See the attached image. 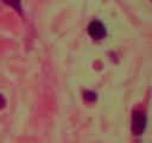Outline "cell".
Returning a JSON list of instances; mask_svg holds the SVG:
<instances>
[{
    "mask_svg": "<svg viewBox=\"0 0 152 143\" xmlns=\"http://www.w3.org/2000/svg\"><path fill=\"white\" fill-rule=\"evenodd\" d=\"M4 105H5V99H4V98H2V95L0 94V107H2Z\"/></svg>",
    "mask_w": 152,
    "mask_h": 143,
    "instance_id": "5",
    "label": "cell"
},
{
    "mask_svg": "<svg viewBox=\"0 0 152 143\" xmlns=\"http://www.w3.org/2000/svg\"><path fill=\"white\" fill-rule=\"evenodd\" d=\"M146 123H147L146 114L142 111H135L133 113V117H132V131H133V133L137 136H140L145 131Z\"/></svg>",
    "mask_w": 152,
    "mask_h": 143,
    "instance_id": "1",
    "label": "cell"
},
{
    "mask_svg": "<svg viewBox=\"0 0 152 143\" xmlns=\"http://www.w3.org/2000/svg\"><path fill=\"white\" fill-rule=\"evenodd\" d=\"M84 99L86 100H95L96 99V94L95 93H93V92H86L84 93Z\"/></svg>",
    "mask_w": 152,
    "mask_h": 143,
    "instance_id": "4",
    "label": "cell"
},
{
    "mask_svg": "<svg viewBox=\"0 0 152 143\" xmlns=\"http://www.w3.org/2000/svg\"><path fill=\"white\" fill-rule=\"evenodd\" d=\"M4 2H6L7 5L12 6L15 11L18 12H21V4H20V0H2Z\"/></svg>",
    "mask_w": 152,
    "mask_h": 143,
    "instance_id": "3",
    "label": "cell"
},
{
    "mask_svg": "<svg viewBox=\"0 0 152 143\" xmlns=\"http://www.w3.org/2000/svg\"><path fill=\"white\" fill-rule=\"evenodd\" d=\"M88 32L89 35L94 38V39H102L106 37L107 35V31H106V27L102 23L97 21V20H94L89 24L88 26Z\"/></svg>",
    "mask_w": 152,
    "mask_h": 143,
    "instance_id": "2",
    "label": "cell"
}]
</instances>
